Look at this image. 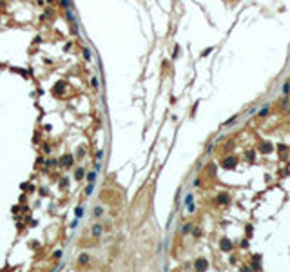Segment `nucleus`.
<instances>
[{
    "label": "nucleus",
    "instance_id": "obj_2",
    "mask_svg": "<svg viewBox=\"0 0 290 272\" xmlns=\"http://www.w3.org/2000/svg\"><path fill=\"white\" fill-rule=\"evenodd\" d=\"M272 149H274V147H272V143H270V142H265V143H261V145H259V151H261V154H268V152H272Z\"/></svg>",
    "mask_w": 290,
    "mask_h": 272
},
{
    "label": "nucleus",
    "instance_id": "obj_4",
    "mask_svg": "<svg viewBox=\"0 0 290 272\" xmlns=\"http://www.w3.org/2000/svg\"><path fill=\"white\" fill-rule=\"evenodd\" d=\"M196 269H207V261H205V259H198V261H196Z\"/></svg>",
    "mask_w": 290,
    "mask_h": 272
},
{
    "label": "nucleus",
    "instance_id": "obj_1",
    "mask_svg": "<svg viewBox=\"0 0 290 272\" xmlns=\"http://www.w3.org/2000/svg\"><path fill=\"white\" fill-rule=\"evenodd\" d=\"M236 165H238V158H236V156H229V158H225V160H223V167H225V169H234Z\"/></svg>",
    "mask_w": 290,
    "mask_h": 272
},
{
    "label": "nucleus",
    "instance_id": "obj_6",
    "mask_svg": "<svg viewBox=\"0 0 290 272\" xmlns=\"http://www.w3.org/2000/svg\"><path fill=\"white\" fill-rule=\"evenodd\" d=\"M267 113H268V107H265L263 111H259V114H261V116H265V114H267Z\"/></svg>",
    "mask_w": 290,
    "mask_h": 272
},
{
    "label": "nucleus",
    "instance_id": "obj_5",
    "mask_svg": "<svg viewBox=\"0 0 290 272\" xmlns=\"http://www.w3.org/2000/svg\"><path fill=\"white\" fill-rule=\"evenodd\" d=\"M219 203H229V196L227 194H221L219 196Z\"/></svg>",
    "mask_w": 290,
    "mask_h": 272
},
{
    "label": "nucleus",
    "instance_id": "obj_3",
    "mask_svg": "<svg viewBox=\"0 0 290 272\" xmlns=\"http://www.w3.org/2000/svg\"><path fill=\"white\" fill-rule=\"evenodd\" d=\"M232 249V243H230L229 240H223L221 241V250H230Z\"/></svg>",
    "mask_w": 290,
    "mask_h": 272
}]
</instances>
